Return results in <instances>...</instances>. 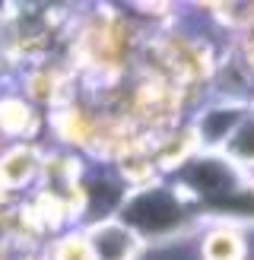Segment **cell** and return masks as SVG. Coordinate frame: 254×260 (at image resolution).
Listing matches in <instances>:
<instances>
[{
    "label": "cell",
    "mask_w": 254,
    "mask_h": 260,
    "mask_svg": "<svg viewBox=\"0 0 254 260\" xmlns=\"http://www.w3.org/2000/svg\"><path fill=\"white\" fill-rule=\"evenodd\" d=\"M118 219L143 244H159L181 235H194L200 225V210L178 184L156 181L143 190L127 193Z\"/></svg>",
    "instance_id": "6da1fadb"
},
{
    "label": "cell",
    "mask_w": 254,
    "mask_h": 260,
    "mask_svg": "<svg viewBox=\"0 0 254 260\" xmlns=\"http://www.w3.org/2000/svg\"><path fill=\"white\" fill-rule=\"evenodd\" d=\"M251 114L248 105H235V102H223V99H203L200 105L190 111V134L197 140L200 152H223L229 137L238 130V124Z\"/></svg>",
    "instance_id": "7a4b0ae2"
},
{
    "label": "cell",
    "mask_w": 254,
    "mask_h": 260,
    "mask_svg": "<svg viewBox=\"0 0 254 260\" xmlns=\"http://www.w3.org/2000/svg\"><path fill=\"white\" fill-rule=\"evenodd\" d=\"M197 257L200 260H251V238L248 229H241L226 219H200L194 232Z\"/></svg>",
    "instance_id": "3957f363"
},
{
    "label": "cell",
    "mask_w": 254,
    "mask_h": 260,
    "mask_svg": "<svg viewBox=\"0 0 254 260\" xmlns=\"http://www.w3.org/2000/svg\"><path fill=\"white\" fill-rule=\"evenodd\" d=\"M83 232H86L89 251H92V260H140L146 251V244L118 216L105 219V222H92Z\"/></svg>",
    "instance_id": "277c9868"
},
{
    "label": "cell",
    "mask_w": 254,
    "mask_h": 260,
    "mask_svg": "<svg viewBox=\"0 0 254 260\" xmlns=\"http://www.w3.org/2000/svg\"><path fill=\"white\" fill-rule=\"evenodd\" d=\"M42 149L32 143H13L0 152V197L32 187L42 175Z\"/></svg>",
    "instance_id": "5b68a950"
},
{
    "label": "cell",
    "mask_w": 254,
    "mask_h": 260,
    "mask_svg": "<svg viewBox=\"0 0 254 260\" xmlns=\"http://www.w3.org/2000/svg\"><path fill=\"white\" fill-rule=\"evenodd\" d=\"M38 124H42L38 108L29 105L22 95H0V137L22 143L32 137Z\"/></svg>",
    "instance_id": "8992f818"
},
{
    "label": "cell",
    "mask_w": 254,
    "mask_h": 260,
    "mask_svg": "<svg viewBox=\"0 0 254 260\" xmlns=\"http://www.w3.org/2000/svg\"><path fill=\"white\" fill-rule=\"evenodd\" d=\"M219 155L245 181H254V114H248V118L238 124V130L229 137V143L223 146Z\"/></svg>",
    "instance_id": "52a82bcc"
},
{
    "label": "cell",
    "mask_w": 254,
    "mask_h": 260,
    "mask_svg": "<svg viewBox=\"0 0 254 260\" xmlns=\"http://www.w3.org/2000/svg\"><path fill=\"white\" fill-rule=\"evenodd\" d=\"M45 260H92L86 232L70 229V232H60V235H51L48 248H45Z\"/></svg>",
    "instance_id": "ba28073f"
},
{
    "label": "cell",
    "mask_w": 254,
    "mask_h": 260,
    "mask_svg": "<svg viewBox=\"0 0 254 260\" xmlns=\"http://www.w3.org/2000/svg\"><path fill=\"white\" fill-rule=\"evenodd\" d=\"M251 114H254V102H251Z\"/></svg>",
    "instance_id": "9c48e42d"
},
{
    "label": "cell",
    "mask_w": 254,
    "mask_h": 260,
    "mask_svg": "<svg viewBox=\"0 0 254 260\" xmlns=\"http://www.w3.org/2000/svg\"><path fill=\"white\" fill-rule=\"evenodd\" d=\"M0 146H4V137H0Z\"/></svg>",
    "instance_id": "30bf717a"
}]
</instances>
